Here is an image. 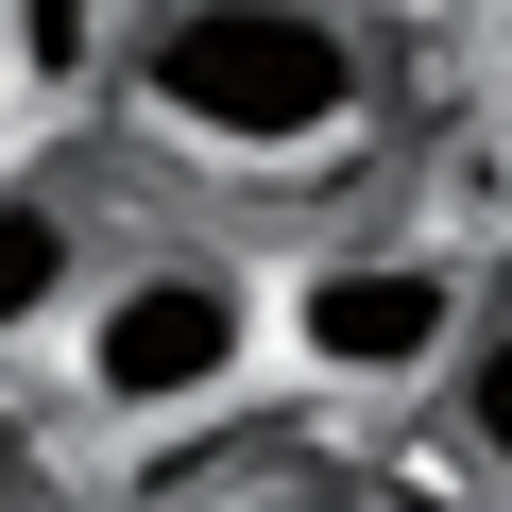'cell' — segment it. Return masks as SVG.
<instances>
[{
  "instance_id": "cell-2",
  "label": "cell",
  "mask_w": 512,
  "mask_h": 512,
  "mask_svg": "<svg viewBox=\"0 0 512 512\" xmlns=\"http://www.w3.org/2000/svg\"><path fill=\"white\" fill-rule=\"evenodd\" d=\"M256 359H274V291L239 239H137L69 308V393L103 427H205L256 393Z\"/></svg>"
},
{
  "instance_id": "cell-5",
  "label": "cell",
  "mask_w": 512,
  "mask_h": 512,
  "mask_svg": "<svg viewBox=\"0 0 512 512\" xmlns=\"http://www.w3.org/2000/svg\"><path fill=\"white\" fill-rule=\"evenodd\" d=\"M120 35H137V0H0V86H35V103L120 86Z\"/></svg>"
},
{
  "instance_id": "cell-3",
  "label": "cell",
  "mask_w": 512,
  "mask_h": 512,
  "mask_svg": "<svg viewBox=\"0 0 512 512\" xmlns=\"http://www.w3.org/2000/svg\"><path fill=\"white\" fill-rule=\"evenodd\" d=\"M461 342H478V274L444 239H325V256H291V291H274V359L308 376V393H444L461 376Z\"/></svg>"
},
{
  "instance_id": "cell-4",
  "label": "cell",
  "mask_w": 512,
  "mask_h": 512,
  "mask_svg": "<svg viewBox=\"0 0 512 512\" xmlns=\"http://www.w3.org/2000/svg\"><path fill=\"white\" fill-rule=\"evenodd\" d=\"M103 291V239L69 188H0V359L18 342H69V308Z\"/></svg>"
},
{
  "instance_id": "cell-1",
  "label": "cell",
  "mask_w": 512,
  "mask_h": 512,
  "mask_svg": "<svg viewBox=\"0 0 512 512\" xmlns=\"http://www.w3.org/2000/svg\"><path fill=\"white\" fill-rule=\"evenodd\" d=\"M103 103L171 171H325L376 137V35L359 0H137Z\"/></svg>"
},
{
  "instance_id": "cell-6",
  "label": "cell",
  "mask_w": 512,
  "mask_h": 512,
  "mask_svg": "<svg viewBox=\"0 0 512 512\" xmlns=\"http://www.w3.org/2000/svg\"><path fill=\"white\" fill-rule=\"evenodd\" d=\"M444 427H461V461L512 495V308H478V342H461V376H444Z\"/></svg>"
}]
</instances>
